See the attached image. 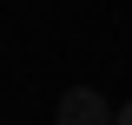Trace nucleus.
<instances>
[{"label": "nucleus", "mask_w": 132, "mask_h": 125, "mask_svg": "<svg viewBox=\"0 0 132 125\" xmlns=\"http://www.w3.org/2000/svg\"><path fill=\"white\" fill-rule=\"evenodd\" d=\"M60 125H112V105L93 92V86H73L60 99Z\"/></svg>", "instance_id": "obj_1"}, {"label": "nucleus", "mask_w": 132, "mask_h": 125, "mask_svg": "<svg viewBox=\"0 0 132 125\" xmlns=\"http://www.w3.org/2000/svg\"><path fill=\"white\" fill-rule=\"evenodd\" d=\"M112 125H132V99H126V105H119V112H112Z\"/></svg>", "instance_id": "obj_2"}]
</instances>
